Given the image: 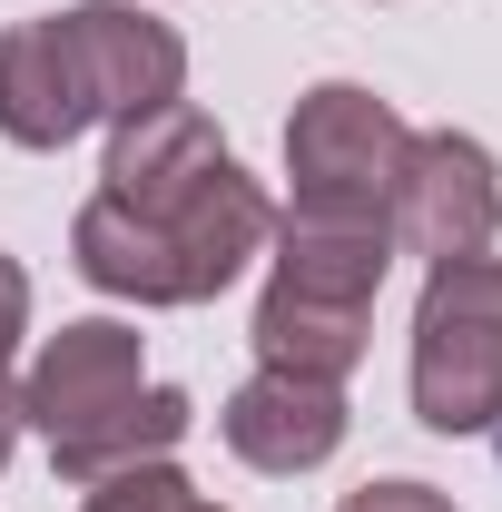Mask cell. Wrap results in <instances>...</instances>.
<instances>
[{
	"mask_svg": "<svg viewBox=\"0 0 502 512\" xmlns=\"http://www.w3.org/2000/svg\"><path fill=\"white\" fill-rule=\"evenodd\" d=\"M266 237L276 197L237 168L207 109L168 99L109 128V168L69 227V266L128 306H207L247 276V256H266Z\"/></svg>",
	"mask_w": 502,
	"mask_h": 512,
	"instance_id": "6da1fadb",
	"label": "cell"
},
{
	"mask_svg": "<svg viewBox=\"0 0 502 512\" xmlns=\"http://www.w3.org/2000/svg\"><path fill=\"white\" fill-rule=\"evenodd\" d=\"M20 424L50 444L69 483L89 493V483H109L128 463H168V453L188 444L197 404L178 384H148V335L119 316H79L60 325L40 355H30V375H20Z\"/></svg>",
	"mask_w": 502,
	"mask_h": 512,
	"instance_id": "7a4b0ae2",
	"label": "cell"
},
{
	"mask_svg": "<svg viewBox=\"0 0 502 512\" xmlns=\"http://www.w3.org/2000/svg\"><path fill=\"white\" fill-rule=\"evenodd\" d=\"M276 266L256 296V365L276 375L345 384L375 345V296L394 266V227H355V217H276Z\"/></svg>",
	"mask_w": 502,
	"mask_h": 512,
	"instance_id": "3957f363",
	"label": "cell"
},
{
	"mask_svg": "<svg viewBox=\"0 0 502 512\" xmlns=\"http://www.w3.org/2000/svg\"><path fill=\"white\" fill-rule=\"evenodd\" d=\"M414 414L424 434L502 424V256H443L414 296Z\"/></svg>",
	"mask_w": 502,
	"mask_h": 512,
	"instance_id": "277c9868",
	"label": "cell"
},
{
	"mask_svg": "<svg viewBox=\"0 0 502 512\" xmlns=\"http://www.w3.org/2000/svg\"><path fill=\"white\" fill-rule=\"evenodd\" d=\"M414 128L394 119V99L355 89V79H315L286 119V178H296V217H355V227H394V178H404Z\"/></svg>",
	"mask_w": 502,
	"mask_h": 512,
	"instance_id": "5b68a950",
	"label": "cell"
},
{
	"mask_svg": "<svg viewBox=\"0 0 502 512\" xmlns=\"http://www.w3.org/2000/svg\"><path fill=\"white\" fill-rule=\"evenodd\" d=\"M493 237H502L493 148L463 138V128H424L404 148V178H394V247L443 266V256H493Z\"/></svg>",
	"mask_w": 502,
	"mask_h": 512,
	"instance_id": "8992f818",
	"label": "cell"
},
{
	"mask_svg": "<svg viewBox=\"0 0 502 512\" xmlns=\"http://www.w3.org/2000/svg\"><path fill=\"white\" fill-rule=\"evenodd\" d=\"M60 30H69V60H79V89L109 128L188 99V40L168 20H148L138 0H79V10H60Z\"/></svg>",
	"mask_w": 502,
	"mask_h": 512,
	"instance_id": "52a82bcc",
	"label": "cell"
},
{
	"mask_svg": "<svg viewBox=\"0 0 502 512\" xmlns=\"http://www.w3.org/2000/svg\"><path fill=\"white\" fill-rule=\"evenodd\" d=\"M217 434H227V453L256 463V473H315L325 453L345 444V384H315V375H276V365H256V375L227 394Z\"/></svg>",
	"mask_w": 502,
	"mask_h": 512,
	"instance_id": "ba28073f",
	"label": "cell"
},
{
	"mask_svg": "<svg viewBox=\"0 0 502 512\" xmlns=\"http://www.w3.org/2000/svg\"><path fill=\"white\" fill-rule=\"evenodd\" d=\"M89 119H99V109H89V89H79V60H69L60 10L10 20V30H0V138L50 158V148H69Z\"/></svg>",
	"mask_w": 502,
	"mask_h": 512,
	"instance_id": "9c48e42d",
	"label": "cell"
},
{
	"mask_svg": "<svg viewBox=\"0 0 502 512\" xmlns=\"http://www.w3.org/2000/svg\"><path fill=\"white\" fill-rule=\"evenodd\" d=\"M79 512H217V503L197 493L178 463H128V473H109V483H89Z\"/></svg>",
	"mask_w": 502,
	"mask_h": 512,
	"instance_id": "30bf717a",
	"label": "cell"
},
{
	"mask_svg": "<svg viewBox=\"0 0 502 512\" xmlns=\"http://www.w3.org/2000/svg\"><path fill=\"white\" fill-rule=\"evenodd\" d=\"M20 335H30V266H20V256H0V384H10Z\"/></svg>",
	"mask_w": 502,
	"mask_h": 512,
	"instance_id": "8fae6325",
	"label": "cell"
},
{
	"mask_svg": "<svg viewBox=\"0 0 502 512\" xmlns=\"http://www.w3.org/2000/svg\"><path fill=\"white\" fill-rule=\"evenodd\" d=\"M335 512H453V493H434V483H365V493H345Z\"/></svg>",
	"mask_w": 502,
	"mask_h": 512,
	"instance_id": "7c38bea8",
	"label": "cell"
},
{
	"mask_svg": "<svg viewBox=\"0 0 502 512\" xmlns=\"http://www.w3.org/2000/svg\"><path fill=\"white\" fill-rule=\"evenodd\" d=\"M10 453H20V384H0V473H10Z\"/></svg>",
	"mask_w": 502,
	"mask_h": 512,
	"instance_id": "4fadbf2b",
	"label": "cell"
}]
</instances>
